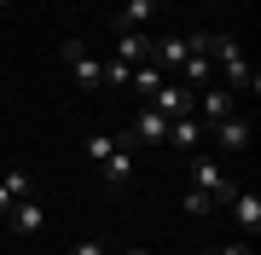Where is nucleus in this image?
Here are the masks:
<instances>
[{"mask_svg": "<svg viewBox=\"0 0 261 255\" xmlns=\"http://www.w3.org/2000/svg\"><path fill=\"white\" fill-rule=\"evenodd\" d=\"M186 180H192L197 191H209V197H215V209H226V203H232V191H238V186H232V174H226L215 157H203V151H192Z\"/></svg>", "mask_w": 261, "mask_h": 255, "instance_id": "1", "label": "nucleus"}, {"mask_svg": "<svg viewBox=\"0 0 261 255\" xmlns=\"http://www.w3.org/2000/svg\"><path fill=\"white\" fill-rule=\"evenodd\" d=\"M58 58H64V70H70V81H75V87H105V58H93V52H87V41L64 35Z\"/></svg>", "mask_w": 261, "mask_h": 255, "instance_id": "2", "label": "nucleus"}, {"mask_svg": "<svg viewBox=\"0 0 261 255\" xmlns=\"http://www.w3.org/2000/svg\"><path fill=\"white\" fill-rule=\"evenodd\" d=\"M116 139H122V145H163V139H168V116L151 110V104H140L134 122H128V133H116Z\"/></svg>", "mask_w": 261, "mask_h": 255, "instance_id": "3", "label": "nucleus"}, {"mask_svg": "<svg viewBox=\"0 0 261 255\" xmlns=\"http://www.w3.org/2000/svg\"><path fill=\"white\" fill-rule=\"evenodd\" d=\"M203 133L221 145V151H232V157L250 151V116H238V110H232V116H221V122H209Z\"/></svg>", "mask_w": 261, "mask_h": 255, "instance_id": "4", "label": "nucleus"}, {"mask_svg": "<svg viewBox=\"0 0 261 255\" xmlns=\"http://www.w3.org/2000/svg\"><path fill=\"white\" fill-rule=\"evenodd\" d=\"M151 110H163L168 122H174V116H192V87L186 81H163L157 93H151Z\"/></svg>", "mask_w": 261, "mask_h": 255, "instance_id": "5", "label": "nucleus"}, {"mask_svg": "<svg viewBox=\"0 0 261 255\" xmlns=\"http://www.w3.org/2000/svg\"><path fill=\"white\" fill-rule=\"evenodd\" d=\"M163 145H174V151H203V122H197V116H174V122H168V139Z\"/></svg>", "mask_w": 261, "mask_h": 255, "instance_id": "6", "label": "nucleus"}, {"mask_svg": "<svg viewBox=\"0 0 261 255\" xmlns=\"http://www.w3.org/2000/svg\"><path fill=\"white\" fill-rule=\"evenodd\" d=\"M226 209H232V226L238 232H261V197H255V191H232V203H226Z\"/></svg>", "mask_w": 261, "mask_h": 255, "instance_id": "7", "label": "nucleus"}, {"mask_svg": "<svg viewBox=\"0 0 261 255\" xmlns=\"http://www.w3.org/2000/svg\"><path fill=\"white\" fill-rule=\"evenodd\" d=\"M6 220H12L18 232H41V226H47V203L29 191V197H18V203H12V215H6Z\"/></svg>", "mask_w": 261, "mask_h": 255, "instance_id": "8", "label": "nucleus"}, {"mask_svg": "<svg viewBox=\"0 0 261 255\" xmlns=\"http://www.w3.org/2000/svg\"><path fill=\"white\" fill-rule=\"evenodd\" d=\"M111 58H122V64H151V35H140V29H122Z\"/></svg>", "mask_w": 261, "mask_h": 255, "instance_id": "9", "label": "nucleus"}, {"mask_svg": "<svg viewBox=\"0 0 261 255\" xmlns=\"http://www.w3.org/2000/svg\"><path fill=\"white\" fill-rule=\"evenodd\" d=\"M192 52V41L186 35H163V41H151V64L157 70H180V58Z\"/></svg>", "mask_w": 261, "mask_h": 255, "instance_id": "10", "label": "nucleus"}, {"mask_svg": "<svg viewBox=\"0 0 261 255\" xmlns=\"http://www.w3.org/2000/svg\"><path fill=\"white\" fill-rule=\"evenodd\" d=\"M99 174L111 180V186H128V180H134V151H128V145L116 139V151H111V157L99 162Z\"/></svg>", "mask_w": 261, "mask_h": 255, "instance_id": "11", "label": "nucleus"}, {"mask_svg": "<svg viewBox=\"0 0 261 255\" xmlns=\"http://www.w3.org/2000/svg\"><path fill=\"white\" fill-rule=\"evenodd\" d=\"M128 87H134V93H140V99L151 104V93H157V87H163V70H157V64H134V76H128Z\"/></svg>", "mask_w": 261, "mask_h": 255, "instance_id": "12", "label": "nucleus"}, {"mask_svg": "<svg viewBox=\"0 0 261 255\" xmlns=\"http://www.w3.org/2000/svg\"><path fill=\"white\" fill-rule=\"evenodd\" d=\"M157 18V0H122V29H145Z\"/></svg>", "mask_w": 261, "mask_h": 255, "instance_id": "13", "label": "nucleus"}, {"mask_svg": "<svg viewBox=\"0 0 261 255\" xmlns=\"http://www.w3.org/2000/svg\"><path fill=\"white\" fill-rule=\"evenodd\" d=\"M186 215L209 220V215H215V197H209V191H197V186H192V191H186Z\"/></svg>", "mask_w": 261, "mask_h": 255, "instance_id": "14", "label": "nucleus"}, {"mask_svg": "<svg viewBox=\"0 0 261 255\" xmlns=\"http://www.w3.org/2000/svg\"><path fill=\"white\" fill-rule=\"evenodd\" d=\"M134 64H122V58H105V87H128Z\"/></svg>", "mask_w": 261, "mask_h": 255, "instance_id": "15", "label": "nucleus"}, {"mask_svg": "<svg viewBox=\"0 0 261 255\" xmlns=\"http://www.w3.org/2000/svg\"><path fill=\"white\" fill-rule=\"evenodd\" d=\"M111 151H116V133H93V139H87V157L93 162H105Z\"/></svg>", "mask_w": 261, "mask_h": 255, "instance_id": "16", "label": "nucleus"}, {"mask_svg": "<svg viewBox=\"0 0 261 255\" xmlns=\"http://www.w3.org/2000/svg\"><path fill=\"white\" fill-rule=\"evenodd\" d=\"M70 255H111V249H105V244H99V238H82V244H75Z\"/></svg>", "mask_w": 261, "mask_h": 255, "instance_id": "17", "label": "nucleus"}, {"mask_svg": "<svg viewBox=\"0 0 261 255\" xmlns=\"http://www.w3.org/2000/svg\"><path fill=\"white\" fill-rule=\"evenodd\" d=\"M12 203H18V197H12V191H6V186H0V220H6V215H12Z\"/></svg>", "mask_w": 261, "mask_h": 255, "instance_id": "18", "label": "nucleus"}, {"mask_svg": "<svg viewBox=\"0 0 261 255\" xmlns=\"http://www.w3.org/2000/svg\"><path fill=\"white\" fill-rule=\"evenodd\" d=\"M215 255H250V249H244V244H226V249H215Z\"/></svg>", "mask_w": 261, "mask_h": 255, "instance_id": "19", "label": "nucleus"}, {"mask_svg": "<svg viewBox=\"0 0 261 255\" xmlns=\"http://www.w3.org/2000/svg\"><path fill=\"white\" fill-rule=\"evenodd\" d=\"M122 255H151V249H140V244H134V249H122Z\"/></svg>", "mask_w": 261, "mask_h": 255, "instance_id": "20", "label": "nucleus"}, {"mask_svg": "<svg viewBox=\"0 0 261 255\" xmlns=\"http://www.w3.org/2000/svg\"><path fill=\"white\" fill-rule=\"evenodd\" d=\"M0 6H12V0H0Z\"/></svg>", "mask_w": 261, "mask_h": 255, "instance_id": "21", "label": "nucleus"}, {"mask_svg": "<svg viewBox=\"0 0 261 255\" xmlns=\"http://www.w3.org/2000/svg\"><path fill=\"white\" fill-rule=\"evenodd\" d=\"M215 6H221V0H215Z\"/></svg>", "mask_w": 261, "mask_h": 255, "instance_id": "22", "label": "nucleus"}]
</instances>
